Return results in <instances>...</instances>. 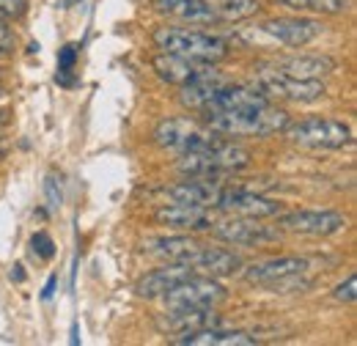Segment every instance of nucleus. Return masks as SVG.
I'll list each match as a JSON object with an SVG mask.
<instances>
[{
    "label": "nucleus",
    "mask_w": 357,
    "mask_h": 346,
    "mask_svg": "<svg viewBox=\"0 0 357 346\" xmlns=\"http://www.w3.org/2000/svg\"><path fill=\"white\" fill-rule=\"evenodd\" d=\"M154 44L162 52L201 61V63H218L231 52V44L225 42L223 36H215L206 31H192V28H157Z\"/></svg>",
    "instance_id": "3"
},
{
    "label": "nucleus",
    "mask_w": 357,
    "mask_h": 346,
    "mask_svg": "<svg viewBox=\"0 0 357 346\" xmlns=\"http://www.w3.org/2000/svg\"><path fill=\"white\" fill-rule=\"evenodd\" d=\"M151 3H154V8L160 14L176 17L181 22H192V25H212V22H218L209 0H151Z\"/></svg>",
    "instance_id": "23"
},
{
    "label": "nucleus",
    "mask_w": 357,
    "mask_h": 346,
    "mask_svg": "<svg viewBox=\"0 0 357 346\" xmlns=\"http://www.w3.org/2000/svg\"><path fill=\"white\" fill-rule=\"evenodd\" d=\"M28 8V0H0V20H17Z\"/></svg>",
    "instance_id": "29"
},
{
    "label": "nucleus",
    "mask_w": 357,
    "mask_h": 346,
    "mask_svg": "<svg viewBox=\"0 0 357 346\" xmlns=\"http://www.w3.org/2000/svg\"><path fill=\"white\" fill-rule=\"evenodd\" d=\"M201 248L198 239L187 236V234H174V236H151L143 242V253L146 256H154V259L162 261H178V264H187V259Z\"/></svg>",
    "instance_id": "22"
},
{
    "label": "nucleus",
    "mask_w": 357,
    "mask_h": 346,
    "mask_svg": "<svg viewBox=\"0 0 357 346\" xmlns=\"http://www.w3.org/2000/svg\"><path fill=\"white\" fill-rule=\"evenodd\" d=\"M225 83H228V80H225L223 72H220L218 66H209L204 75H198L195 80H190L187 86H181L178 99H181V105L190 107V110H204Z\"/></svg>",
    "instance_id": "21"
},
{
    "label": "nucleus",
    "mask_w": 357,
    "mask_h": 346,
    "mask_svg": "<svg viewBox=\"0 0 357 346\" xmlns=\"http://www.w3.org/2000/svg\"><path fill=\"white\" fill-rule=\"evenodd\" d=\"M286 135L294 146L303 149H344L352 143V127L338 121V119H324V116H311L300 119L286 127Z\"/></svg>",
    "instance_id": "4"
},
{
    "label": "nucleus",
    "mask_w": 357,
    "mask_h": 346,
    "mask_svg": "<svg viewBox=\"0 0 357 346\" xmlns=\"http://www.w3.org/2000/svg\"><path fill=\"white\" fill-rule=\"evenodd\" d=\"M14 50V33L6 28V20H0V55Z\"/></svg>",
    "instance_id": "31"
},
{
    "label": "nucleus",
    "mask_w": 357,
    "mask_h": 346,
    "mask_svg": "<svg viewBox=\"0 0 357 346\" xmlns=\"http://www.w3.org/2000/svg\"><path fill=\"white\" fill-rule=\"evenodd\" d=\"M174 346H253L259 344L256 336H250L248 330H225L223 324L218 327H204L195 333H181L171 338Z\"/></svg>",
    "instance_id": "19"
},
{
    "label": "nucleus",
    "mask_w": 357,
    "mask_h": 346,
    "mask_svg": "<svg viewBox=\"0 0 357 346\" xmlns=\"http://www.w3.org/2000/svg\"><path fill=\"white\" fill-rule=\"evenodd\" d=\"M154 72L160 80L171 83V86H187L190 80H195L198 75H204L209 66L215 63H201V61H190V58H181V55H171V52H160L154 61H151Z\"/></svg>",
    "instance_id": "20"
},
{
    "label": "nucleus",
    "mask_w": 357,
    "mask_h": 346,
    "mask_svg": "<svg viewBox=\"0 0 357 346\" xmlns=\"http://www.w3.org/2000/svg\"><path fill=\"white\" fill-rule=\"evenodd\" d=\"M225 215H236V217H256V220H267V217L280 215V204L264 198L253 190H245V187H223L220 190V198H218V206Z\"/></svg>",
    "instance_id": "12"
},
{
    "label": "nucleus",
    "mask_w": 357,
    "mask_h": 346,
    "mask_svg": "<svg viewBox=\"0 0 357 346\" xmlns=\"http://www.w3.org/2000/svg\"><path fill=\"white\" fill-rule=\"evenodd\" d=\"M218 324H223V319L215 308H168L165 316L160 319V327L174 336L195 333L204 327H218Z\"/></svg>",
    "instance_id": "16"
},
{
    "label": "nucleus",
    "mask_w": 357,
    "mask_h": 346,
    "mask_svg": "<svg viewBox=\"0 0 357 346\" xmlns=\"http://www.w3.org/2000/svg\"><path fill=\"white\" fill-rule=\"evenodd\" d=\"M220 135L209 130L206 124L195 121V119H187V116H178V119H165L157 124L154 130V143L165 151H174V154H187V151H198L204 146H209L212 140H218Z\"/></svg>",
    "instance_id": "6"
},
{
    "label": "nucleus",
    "mask_w": 357,
    "mask_h": 346,
    "mask_svg": "<svg viewBox=\"0 0 357 346\" xmlns=\"http://www.w3.org/2000/svg\"><path fill=\"white\" fill-rule=\"evenodd\" d=\"M225 286L209 275H190L176 283L162 300L165 308H215L225 300Z\"/></svg>",
    "instance_id": "10"
},
{
    "label": "nucleus",
    "mask_w": 357,
    "mask_h": 346,
    "mask_svg": "<svg viewBox=\"0 0 357 346\" xmlns=\"http://www.w3.org/2000/svg\"><path fill=\"white\" fill-rule=\"evenodd\" d=\"M275 217L280 231H291L303 236H335L349 225V220L335 209H294Z\"/></svg>",
    "instance_id": "9"
},
{
    "label": "nucleus",
    "mask_w": 357,
    "mask_h": 346,
    "mask_svg": "<svg viewBox=\"0 0 357 346\" xmlns=\"http://www.w3.org/2000/svg\"><path fill=\"white\" fill-rule=\"evenodd\" d=\"M55 283H58V278H55V275H52V278H50V280H47L45 292H42V297H45V300H50V297H52V294H55Z\"/></svg>",
    "instance_id": "32"
},
{
    "label": "nucleus",
    "mask_w": 357,
    "mask_h": 346,
    "mask_svg": "<svg viewBox=\"0 0 357 346\" xmlns=\"http://www.w3.org/2000/svg\"><path fill=\"white\" fill-rule=\"evenodd\" d=\"M8 124V110H0V130Z\"/></svg>",
    "instance_id": "34"
},
{
    "label": "nucleus",
    "mask_w": 357,
    "mask_h": 346,
    "mask_svg": "<svg viewBox=\"0 0 357 346\" xmlns=\"http://www.w3.org/2000/svg\"><path fill=\"white\" fill-rule=\"evenodd\" d=\"M6 151H8V143L0 137V157H6Z\"/></svg>",
    "instance_id": "35"
},
{
    "label": "nucleus",
    "mask_w": 357,
    "mask_h": 346,
    "mask_svg": "<svg viewBox=\"0 0 357 346\" xmlns=\"http://www.w3.org/2000/svg\"><path fill=\"white\" fill-rule=\"evenodd\" d=\"M250 165V151L236 146V143H228L223 137L212 140L209 146L198 149V151H187V154H178L176 168L184 176H192V179H220L228 173H239Z\"/></svg>",
    "instance_id": "2"
},
{
    "label": "nucleus",
    "mask_w": 357,
    "mask_h": 346,
    "mask_svg": "<svg viewBox=\"0 0 357 346\" xmlns=\"http://www.w3.org/2000/svg\"><path fill=\"white\" fill-rule=\"evenodd\" d=\"M245 283L250 286H267V289H280L286 292L294 286L305 272H308V259L300 256H275V259L253 261L250 266L239 269Z\"/></svg>",
    "instance_id": "7"
},
{
    "label": "nucleus",
    "mask_w": 357,
    "mask_h": 346,
    "mask_svg": "<svg viewBox=\"0 0 357 346\" xmlns=\"http://www.w3.org/2000/svg\"><path fill=\"white\" fill-rule=\"evenodd\" d=\"M157 223L176 231H209L215 225V209L192 206V204H165L157 209Z\"/></svg>",
    "instance_id": "14"
},
{
    "label": "nucleus",
    "mask_w": 357,
    "mask_h": 346,
    "mask_svg": "<svg viewBox=\"0 0 357 346\" xmlns=\"http://www.w3.org/2000/svg\"><path fill=\"white\" fill-rule=\"evenodd\" d=\"M218 22H239L248 17H256L261 11L259 0H209Z\"/></svg>",
    "instance_id": "24"
},
{
    "label": "nucleus",
    "mask_w": 357,
    "mask_h": 346,
    "mask_svg": "<svg viewBox=\"0 0 357 346\" xmlns=\"http://www.w3.org/2000/svg\"><path fill=\"white\" fill-rule=\"evenodd\" d=\"M269 66L297 80H324L335 72V61L330 55H286V58L269 61Z\"/></svg>",
    "instance_id": "17"
},
{
    "label": "nucleus",
    "mask_w": 357,
    "mask_h": 346,
    "mask_svg": "<svg viewBox=\"0 0 357 346\" xmlns=\"http://www.w3.org/2000/svg\"><path fill=\"white\" fill-rule=\"evenodd\" d=\"M272 3L297 14H321V17H335L349 8V0H272Z\"/></svg>",
    "instance_id": "25"
},
{
    "label": "nucleus",
    "mask_w": 357,
    "mask_h": 346,
    "mask_svg": "<svg viewBox=\"0 0 357 346\" xmlns=\"http://www.w3.org/2000/svg\"><path fill=\"white\" fill-rule=\"evenodd\" d=\"M190 275H195V272H192L187 264L165 261L160 269L143 275V278L137 280L135 292H137V297H143V300H160V297H165L176 283H181V280L190 278Z\"/></svg>",
    "instance_id": "15"
},
{
    "label": "nucleus",
    "mask_w": 357,
    "mask_h": 346,
    "mask_svg": "<svg viewBox=\"0 0 357 346\" xmlns=\"http://www.w3.org/2000/svg\"><path fill=\"white\" fill-rule=\"evenodd\" d=\"M256 86L267 99H286V102H297V105L319 102L327 91L321 80H297V77L278 72L269 63L256 69Z\"/></svg>",
    "instance_id": "5"
},
{
    "label": "nucleus",
    "mask_w": 357,
    "mask_h": 346,
    "mask_svg": "<svg viewBox=\"0 0 357 346\" xmlns=\"http://www.w3.org/2000/svg\"><path fill=\"white\" fill-rule=\"evenodd\" d=\"M355 289H357V278L355 275H349V278L335 289V300H338V303H355L357 300Z\"/></svg>",
    "instance_id": "30"
},
{
    "label": "nucleus",
    "mask_w": 357,
    "mask_h": 346,
    "mask_svg": "<svg viewBox=\"0 0 357 346\" xmlns=\"http://www.w3.org/2000/svg\"><path fill=\"white\" fill-rule=\"evenodd\" d=\"M31 248H33V253H36L39 259H45V261L55 256V242L50 239V234H45V231L33 234V239H31Z\"/></svg>",
    "instance_id": "28"
},
{
    "label": "nucleus",
    "mask_w": 357,
    "mask_h": 346,
    "mask_svg": "<svg viewBox=\"0 0 357 346\" xmlns=\"http://www.w3.org/2000/svg\"><path fill=\"white\" fill-rule=\"evenodd\" d=\"M77 44H66V47H61L58 50V80L63 83V77L66 75H72V69H75V63H77Z\"/></svg>",
    "instance_id": "27"
},
{
    "label": "nucleus",
    "mask_w": 357,
    "mask_h": 346,
    "mask_svg": "<svg viewBox=\"0 0 357 346\" xmlns=\"http://www.w3.org/2000/svg\"><path fill=\"white\" fill-rule=\"evenodd\" d=\"M204 124L220 137H267L289 127V113L267 102L236 110H206Z\"/></svg>",
    "instance_id": "1"
},
{
    "label": "nucleus",
    "mask_w": 357,
    "mask_h": 346,
    "mask_svg": "<svg viewBox=\"0 0 357 346\" xmlns=\"http://www.w3.org/2000/svg\"><path fill=\"white\" fill-rule=\"evenodd\" d=\"M11 280H17V283H22V280H25V272H22V264H17V266H14V272H11Z\"/></svg>",
    "instance_id": "33"
},
{
    "label": "nucleus",
    "mask_w": 357,
    "mask_h": 346,
    "mask_svg": "<svg viewBox=\"0 0 357 346\" xmlns=\"http://www.w3.org/2000/svg\"><path fill=\"white\" fill-rule=\"evenodd\" d=\"M220 190L223 184L218 179H187V181H178L162 190V198L165 204H192V206H209L215 209L218 206V198H220Z\"/></svg>",
    "instance_id": "13"
},
{
    "label": "nucleus",
    "mask_w": 357,
    "mask_h": 346,
    "mask_svg": "<svg viewBox=\"0 0 357 346\" xmlns=\"http://www.w3.org/2000/svg\"><path fill=\"white\" fill-rule=\"evenodd\" d=\"M259 33L283 47H305L324 33V25L308 17H272L259 25Z\"/></svg>",
    "instance_id": "11"
},
{
    "label": "nucleus",
    "mask_w": 357,
    "mask_h": 346,
    "mask_svg": "<svg viewBox=\"0 0 357 346\" xmlns=\"http://www.w3.org/2000/svg\"><path fill=\"white\" fill-rule=\"evenodd\" d=\"M45 195H47V206H50L52 212H55V209H61V204H63V184H61V173H47Z\"/></svg>",
    "instance_id": "26"
},
{
    "label": "nucleus",
    "mask_w": 357,
    "mask_h": 346,
    "mask_svg": "<svg viewBox=\"0 0 357 346\" xmlns=\"http://www.w3.org/2000/svg\"><path fill=\"white\" fill-rule=\"evenodd\" d=\"M209 231L215 234V239L228 245H242V248H264L283 239V231L278 225H264L256 217L228 215L225 220H215Z\"/></svg>",
    "instance_id": "8"
},
{
    "label": "nucleus",
    "mask_w": 357,
    "mask_h": 346,
    "mask_svg": "<svg viewBox=\"0 0 357 346\" xmlns=\"http://www.w3.org/2000/svg\"><path fill=\"white\" fill-rule=\"evenodd\" d=\"M187 266L195 272V275H209V278H225V275H234L242 269V259L231 250L223 248H209V245H201L190 259Z\"/></svg>",
    "instance_id": "18"
}]
</instances>
